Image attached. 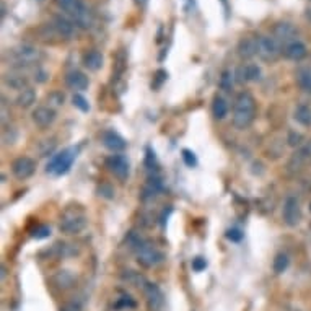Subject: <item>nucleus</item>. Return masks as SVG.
Here are the masks:
<instances>
[{"label":"nucleus","mask_w":311,"mask_h":311,"mask_svg":"<svg viewBox=\"0 0 311 311\" xmlns=\"http://www.w3.org/2000/svg\"><path fill=\"white\" fill-rule=\"evenodd\" d=\"M127 243L130 245L132 250L136 251L137 261H139V264L144 265V268H153V265L163 261V254L160 253L153 245H150L139 235L130 233L127 236Z\"/></svg>","instance_id":"nucleus-1"},{"label":"nucleus","mask_w":311,"mask_h":311,"mask_svg":"<svg viewBox=\"0 0 311 311\" xmlns=\"http://www.w3.org/2000/svg\"><path fill=\"white\" fill-rule=\"evenodd\" d=\"M254 114H256L254 98L248 92L239 93L233 106V126L241 130L250 127L251 122L254 121Z\"/></svg>","instance_id":"nucleus-2"},{"label":"nucleus","mask_w":311,"mask_h":311,"mask_svg":"<svg viewBox=\"0 0 311 311\" xmlns=\"http://www.w3.org/2000/svg\"><path fill=\"white\" fill-rule=\"evenodd\" d=\"M85 227H86V217L83 212H80L77 209L65 210L59 221V230L65 235H77L82 232Z\"/></svg>","instance_id":"nucleus-3"},{"label":"nucleus","mask_w":311,"mask_h":311,"mask_svg":"<svg viewBox=\"0 0 311 311\" xmlns=\"http://www.w3.org/2000/svg\"><path fill=\"white\" fill-rule=\"evenodd\" d=\"M77 153H78V148H75V147H69L65 150H62L60 153H57L56 157L51 158V162L48 163L46 171L56 174V176L65 174L70 170L72 163L75 162Z\"/></svg>","instance_id":"nucleus-4"},{"label":"nucleus","mask_w":311,"mask_h":311,"mask_svg":"<svg viewBox=\"0 0 311 311\" xmlns=\"http://www.w3.org/2000/svg\"><path fill=\"white\" fill-rule=\"evenodd\" d=\"M257 56L265 62H275L280 56V44L274 36L257 38Z\"/></svg>","instance_id":"nucleus-5"},{"label":"nucleus","mask_w":311,"mask_h":311,"mask_svg":"<svg viewBox=\"0 0 311 311\" xmlns=\"http://www.w3.org/2000/svg\"><path fill=\"white\" fill-rule=\"evenodd\" d=\"M12 56L18 65H31V64H36L41 59V52L36 48L23 44V46H18L12 51Z\"/></svg>","instance_id":"nucleus-6"},{"label":"nucleus","mask_w":311,"mask_h":311,"mask_svg":"<svg viewBox=\"0 0 311 311\" xmlns=\"http://www.w3.org/2000/svg\"><path fill=\"white\" fill-rule=\"evenodd\" d=\"M282 217L283 221L288 225V227H297L301 220V209H300V204L297 197H287L285 202H283V210H282Z\"/></svg>","instance_id":"nucleus-7"},{"label":"nucleus","mask_w":311,"mask_h":311,"mask_svg":"<svg viewBox=\"0 0 311 311\" xmlns=\"http://www.w3.org/2000/svg\"><path fill=\"white\" fill-rule=\"evenodd\" d=\"M106 168L118 177V180L124 181L129 176V162L124 155H111L106 158Z\"/></svg>","instance_id":"nucleus-8"},{"label":"nucleus","mask_w":311,"mask_h":311,"mask_svg":"<svg viewBox=\"0 0 311 311\" xmlns=\"http://www.w3.org/2000/svg\"><path fill=\"white\" fill-rule=\"evenodd\" d=\"M36 170V163L30 157H20L12 163V173L16 180H28Z\"/></svg>","instance_id":"nucleus-9"},{"label":"nucleus","mask_w":311,"mask_h":311,"mask_svg":"<svg viewBox=\"0 0 311 311\" xmlns=\"http://www.w3.org/2000/svg\"><path fill=\"white\" fill-rule=\"evenodd\" d=\"M142 290H144V293H145V298H147L150 311H160L163 308L165 298H163V293H162V290H160V287L157 285V283L147 282L145 287Z\"/></svg>","instance_id":"nucleus-10"},{"label":"nucleus","mask_w":311,"mask_h":311,"mask_svg":"<svg viewBox=\"0 0 311 311\" xmlns=\"http://www.w3.org/2000/svg\"><path fill=\"white\" fill-rule=\"evenodd\" d=\"M274 38L277 39L279 44H283V46H287V44L297 41V30L295 26L290 25V23H277L274 26Z\"/></svg>","instance_id":"nucleus-11"},{"label":"nucleus","mask_w":311,"mask_h":311,"mask_svg":"<svg viewBox=\"0 0 311 311\" xmlns=\"http://www.w3.org/2000/svg\"><path fill=\"white\" fill-rule=\"evenodd\" d=\"M52 25H54V28L57 30L62 39H74L77 36L78 26L72 20L65 18V16H54V18H52Z\"/></svg>","instance_id":"nucleus-12"},{"label":"nucleus","mask_w":311,"mask_h":311,"mask_svg":"<svg viewBox=\"0 0 311 311\" xmlns=\"http://www.w3.org/2000/svg\"><path fill=\"white\" fill-rule=\"evenodd\" d=\"M31 119L38 127L46 129L56 121V111L52 109L51 106H39V108H36L33 111Z\"/></svg>","instance_id":"nucleus-13"},{"label":"nucleus","mask_w":311,"mask_h":311,"mask_svg":"<svg viewBox=\"0 0 311 311\" xmlns=\"http://www.w3.org/2000/svg\"><path fill=\"white\" fill-rule=\"evenodd\" d=\"M56 4L60 10H64L67 15H70L72 20L78 18L83 12L88 10V7L83 4V0H56Z\"/></svg>","instance_id":"nucleus-14"},{"label":"nucleus","mask_w":311,"mask_h":311,"mask_svg":"<svg viewBox=\"0 0 311 311\" xmlns=\"http://www.w3.org/2000/svg\"><path fill=\"white\" fill-rule=\"evenodd\" d=\"M101 142L106 148L111 150V152H121V150L127 147L126 140H124L118 132H114V130H104L101 134Z\"/></svg>","instance_id":"nucleus-15"},{"label":"nucleus","mask_w":311,"mask_h":311,"mask_svg":"<svg viewBox=\"0 0 311 311\" xmlns=\"http://www.w3.org/2000/svg\"><path fill=\"white\" fill-rule=\"evenodd\" d=\"M306 54H308V49L301 41H293L283 48V56L290 60H301Z\"/></svg>","instance_id":"nucleus-16"},{"label":"nucleus","mask_w":311,"mask_h":311,"mask_svg":"<svg viewBox=\"0 0 311 311\" xmlns=\"http://www.w3.org/2000/svg\"><path fill=\"white\" fill-rule=\"evenodd\" d=\"M65 80H67L69 88H72V90H75V92L86 90L88 85H90V80H88V77L83 72H78V70L70 72Z\"/></svg>","instance_id":"nucleus-17"},{"label":"nucleus","mask_w":311,"mask_h":311,"mask_svg":"<svg viewBox=\"0 0 311 311\" xmlns=\"http://www.w3.org/2000/svg\"><path fill=\"white\" fill-rule=\"evenodd\" d=\"M308 163H311V145L301 147L298 152L293 155L292 162H290V168H293V170H300V168H303Z\"/></svg>","instance_id":"nucleus-18"},{"label":"nucleus","mask_w":311,"mask_h":311,"mask_svg":"<svg viewBox=\"0 0 311 311\" xmlns=\"http://www.w3.org/2000/svg\"><path fill=\"white\" fill-rule=\"evenodd\" d=\"M238 52L243 59H251L257 54V38H243L238 44Z\"/></svg>","instance_id":"nucleus-19"},{"label":"nucleus","mask_w":311,"mask_h":311,"mask_svg":"<svg viewBox=\"0 0 311 311\" xmlns=\"http://www.w3.org/2000/svg\"><path fill=\"white\" fill-rule=\"evenodd\" d=\"M82 64L88 69V70H100L103 67V56L101 52L98 51H88L83 54V59H82Z\"/></svg>","instance_id":"nucleus-20"},{"label":"nucleus","mask_w":311,"mask_h":311,"mask_svg":"<svg viewBox=\"0 0 311 311\" xmlns=\"http://www.w3.org/2000/svg\"><path fill=\"white\" fill-rule=\"evenodd\" d=\"M4 83L12 88V90H25V88H28V78L25 75H20V74H7L4 77Z\"/></svg>","instance_id":"nucleus-21"},{"label":"nucleus","mask_w":311,"mask_h":311,"mask_svg":"<svg viewBox=\"0 0 311 311\" xmlns=\"http://www.w3.org/2000/svg\"><path fill=\"white\" fill-rule=\"evenodd\" d=\"M239 74H241L239 82H257L261 78V69L256 64H248L239 69Z\"/></svg>","instance_id":"nucleus-22"},{"label":"nucleus","mask_w":311,"mask_h":311,"mask_svg":"<svg viewBox=\"0 0 311 311\" xmlns=\"http://www.w3.org/2000/svg\"><path fill=\"white\" fill-rule=\"evenodd\" d=\"M52 280H54V283H56L59 288L67 290V288H70V287L74 285L75 277H74V274L70 272V271H59L54 275V279H52Z\"/></svg>","instance_id":"nucleus-23"},{"label":"nucleus","mask_w":311,"mask_h":311,"mask_svg":"<svg viewBox=\"0 0 311 311\" xmlns=\"http://www.w3.org/2000/svg\"><path fill=\"white\" fill-rule=\"evenodd\" d=\"M34 101H36V92L31 90L30 86L21 90L18 96H16V104H18L20 108H30V106L34 104Z\"/></svg>","instance_id":"nucleus-24"},{"label":"nucleus","mask_w":311,"mask_h":311,"mask_svg":"<svg viewBox=\"0 0 311 311\" xmlns=\"http://www.w3.org/2000/svg\"><path fill=\"white\" fill-rule=\"evenodd\" d=\"M295 121L305 127L311 126V108L306 104H300L295 109Z\"/></svg>","instance_id":"nucleus-25"},{"label":"nucleus","mask_w":311,"mask_h":311,"mask_svg":"<svg viewBox=\"0 0 311 311\" xmlns=\"http://www.w3.org/2000/svg\"><path fill=\"white\" fill-rule=\"evenodd\" d=\"M122 279L126 280L127 283H130V285L142 287V288H144L145 283H147V280H145L144 275L139 274V272H136V271H126V272L122 274Z\"/></svg>","instance_id":"nucleus-26"},{"label":"nucleus","mask_w":311,"mask_h":311,"mask_svg":"<svg viewBox=\"0 0 311 311\" xmlns=\"http://www.w3.org/2000/svg\"><path fill=\"white\" fill-rule=\"evenodd\" d=\"M297 82L303 92L311 93V69H301L297 74Z\"/></svg>","instance_id":"nucleus-27"},{"label":"nucleus","mask_w":311,"mask_h":311,"mask_svg":"<svg viewBox=\"0 0 311 311\" xmlns=\"http://www.w3.org/2000/svg\"><path fill=\"white\" fill-rule=\"evenodd\" d=\"M212 113H214L215 119H224V118L227 116V113H228V104H227V101L224 100V98L215 96L214 104H212Z\"/></svg>","instance_id":"nucleus-28"},{"label":"nucleus","mask_w":311,"mask_h":311,"mask_svg":"<svg viewBox=\"0 0 311 311\" xmlns=\"http://www.w3.org/2000/svg\"><path fill=\"white\" fill-rule=\"evenodd\" d=\"M288 264H290V259H288L287 254H283V253L277 254V256H275V259H274V264H272L274 272H275V274L285 272L287 268H288Z\"/></svg>","instance_id":"nucleus-29"},{"label":"nucleus","mask_w":311,"mask_h":311,"mask_svg":"<svg viewBox=\"0 0 311 311\" xmlns=\"http://www.w3.org/2000/svg\"><path fill=\"white\" fill-rule=\"evenodd\" d=\"M72 103H74L75 108H78L82 113H88V111H90V104H88V101L85 100L82 95L75 93L74 98H72Z\"/></svg>","instance_id":"nucleus-30"},{"label":"nucleus","mask_w":311,"mask_h":311,"mask_svg":"<svg viewBox=\"0 0 311 311\" xmlns=\"http://www.w3.org/2000/svg\"><path fill=\"white\" fill-rule=\"evenodd\" d=\"M220 86L224 88V90H232V86H233V75L230 70H225L224 74H221L220 77Z\"/></svg>","instance_id":"nucleus-31"},{"label":"nucleus","mask_w":311,"mask_h":311,"mask_svg":"<svg viewBox=\"0 0 311 311\" xmlns=\"http://www.w3.org/2000/svg\"><path fill=\"white\" fill-rule=\"evenodd\" d=\"M287 142H288V145H292V147H300L301 142H303V136L298 134V132H295V130H292L288 134Z\"/></svg>","instance_id":"nucleus-32"},{"label":"nucleus","mask_w":311,"mask_h":311,"mask_svg":"<svg viewBox=\"0 0 311 311\" xmlns=\"http://www.w3.org/2000/svg\"><path fill=\"white\" fill-rule=\"evenodd\" d=\"M183 160H184V163L191 168L197 165V158H195V155L191 152V150H183Z\"/></svg>","instance_id":"nucleus-33"},{"label":"nucleus","mask_w":311,"mask_h":311,"mask_svg":"<svg viewBox=\"0 0 311 311\" xmlns=\"http://www.w3.org/2000/svg\"><path fill=\"white\" fill-rule=\"evenodd\" d=\"M49 235H51V228H49V227H46V225H41V227H38V228L33 232V236L36 238V239L48 238Z\"/></svg>","instance_id":"nucleus-34"},{"label":"nucleus","mask_w":311,"mask_h":311,"mask_svg":"<svg viewBox=\"0 0 311 311\" xmlns=\"http://www.w3.org/2000/svg\"><path fill=\"white\" fill-rule=\"evenodd\" d=\"M227 238L230 239V241H235V243H238V241H241L243 233L239 232L238 228H230L228 232H227Z\"/></svg>","instance_id":"nucleus-35"},{"label":"nucleus","mask_w":311,"mask_h":311,"mask_svg":"<svg viewBox=\"0 0 311 311\" xmlns=\"http://www.w3.org/2000/svg\"><path fill=\"white\" fill-rule=\"evenodd\" d=\"M118 308H136V301L132 300L129 295H124L119 301H118Z\"/></svg>","instance_id":"nucleus-36"},{"label":"nucleus","mask_w":311,"mask_h":311,"mask_svg":"<svg viewBox=\"0 0 311 311\" xmlns=\"http://www.w3.org/2000/svg\"><path fill=\"white\" fill-rule=\"evenodd\" d=\"M207 268V261L204 259V257H195V259H192V269L195 272H201Z\"/></svg>","instance_id":"nucleus-37"},{"label":"nucleus","mask_w":311,"mask_h":311,"mask_svg":"<svg viewBox=\"0 0 311 311\" xmlns=\"http://www.w3.org/2000/svg\"><path fill=\"white\" fill-rule=\"evenodd\" d=\"M168 78V74L165 72V70H158V72L155 74V80L157 82L152 83V88H158V86H162V83L165 82V80Z\"/></svg>","instance_id":"nucleus-38"},{"label":"nucleus","mask_w":311,"mask_h":311,"mask_svg":"<svg viewBox=\"0 0 311 311\" xmlns=\"http://www.w3.org/2000/svg\"><path fill=\"white\" fill-rule=\"evenodd\" d=\"M100 195H103V197H106V199H113L114 197V191H113L111 186L103 184L100 188Z\"/></svg>","instance_id":"nucleus-39"},{"label":"nucleus","mask_w":311,"mask_h":311,"mask_svg":"<svg viewBox=\"0 0 311 311\" xmlns=\"http://www.w3.org/2000/svg\"><path fill=\"white\" fill-rule=\"evenodd\" d=\"M60 311H82V306L75 303V301H70V303H65L64 306H62Z\"/></svg>","instance_id":"nucleus-40"},{"label":"nucleus","mask_w":311,"mask_h":311,"mask_svg":"<svg viewBox=\"0 0 311 311\" xmlns=\"http://www.w3.org/2000/svg\"><path fill=\"white\" fill-rule=\"evenodd\" d=\"M7 121V109H5V104L2 106V122Z\"/></svg>","instance_id":"nucleus-41"},{"label":"nucleus","mask_w":311,"mask_h":311,"mask_svg":"<svg viewBox=\"0 0 311 311\" xmlns=\"http://www.w3.org/2000/svg\"><path fill=\"white\" fill-rule=\"evenodd\" d=\"M136 4H137L139 7H142V8H144V7L147 5V0H136Z\"/></svg>","instance_id":"nucleus-42"}]
</instances>
